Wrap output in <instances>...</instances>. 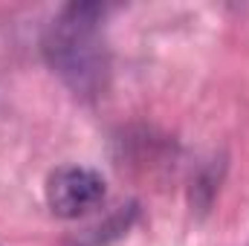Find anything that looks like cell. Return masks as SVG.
Segmentation results:
<instances>
[{
	"label": "cell",
	"instance_id": "cell-1",
	"mask_svg": "<svg viewBox=\"0 0 249 246\" xmlns=\"http://www.w3.org/2000/svg\"><path fill=\"white\" fill-rule=\"evenodd\" d=\"M105 9L96 3H72L53 20L44 41L53 70L78 93H93L107 70L105 38H102Z\"/></svg>",
	"mask_w": 249,
	"mask_h": 246
},
{
	"label": "cell",
	"instance_id": "cell-2",
	"mask_svg": "<svg viewBox=\"0 0 249 246\" xmlns=\"http://www.w3.org/2000/svg\"><path fill=\"white\" fill-rule=\"evenodd\" d=\"M105 200V180L93 168L64 165L47 180V203L58 217H81Z\"/></svg>",
	"mask_w": 249,
	"mask_h": 246
}]
</instances>
